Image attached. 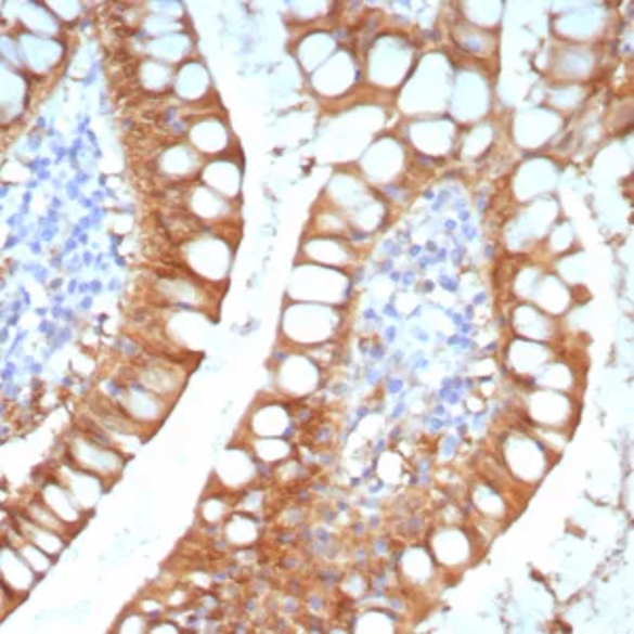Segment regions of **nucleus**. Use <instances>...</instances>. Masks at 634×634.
<instances>
[{
	"label": "nucleus",
	"mask_w": 634,
	"mask_h": 634,
	"mask_svg": "<svg viewBox=\"0 0 634 634\" xmlns=\"http://www.w3.org/2000/svg\"><path fill=\"white\" fill-rule=\"evenodd\" d=\"M64 457L85 471L100 476L108 484L124 474L127 464V455L119 449L83 427H77L64 438Z\"/></svg>",
	"instance_id": "f257e3e1"
},
{
	"label": "nucleus",
	"mask_w": 634,
	"mask_h": 634,
	"mask_svg": "<svg viewBox=\"0 0 634 634\" xmlns=\"http://www.w3.org/2000/svg\"><path fill=\"white\" fill-rule=\"evenodd\" d=\"M340 326L337 309L331 305L315 302H293L282 320L284 338L295 347H318L328 345Z\"/></svg>",
	"instance_id": "f03ea898"
},
{
	"label": "nucleus",
	"mask_w": 634,
	"mask_h": 634,
	"mask_svg": "<svg viewBox=\"0 0 634 634\" xmlns=\"http://www.w3.org/2000/svg\"><path fill=\"white\" fill-rule=\"evenodd\" d=\"M208 227L204 233L195 235L193 240L180 244V258L182 267L189 269L197 280L216 288V284H222L229 275L231 267V242L222 237V233H208Z\"/></svg>",
	"instance_id": "7ed1b4c3"
},
{
	"label": "nucleus",
	"mask_w": 634,
	"mask_h": 634,
	"mask_svg": "<svg viewBox=\"0 0 634 634\" xmlns=\"http://www.w3.org/2000/svg\"><path fill=\"white\" fill-rule=\"evenodd\" d=\"M104 396L146 434L166 419L171 404V400H166L126 377L115 380V389Z\"/></svg>",
	"instance_id": "20e7f679"
},
{
	"label": "nucleus",
	"mask_w": 634,
	"mask_h": 634,
	"mask_svg": "<svg viewBox=\"0 0 634 634\" xmlns=\"http://www.w3.org/2000/svg\"><path fill=\"white\" fill-rule=\"evenodd\" d=\"M182 368L184 366L180 362H173L171 355H161V353L142 355L138 362H133L129 368H126L124 377L142 385L144 389L166 400H173L186 380Z\"/></svg>",
	"instance_id": "39448f33"
},
{
	"label": "nucleus",
	"mask_w": 634,
	"mask_h": 634,
	"mask_svg": "<svg viewBox=\"0 0 634 634\" xmlns=\"http://www.w3.org/2000/svg\"><path fill=\"white\" fill-rule=\"evenodd\" d=\"M476 538L462 525H440L429 533V546L434 560L442 571H460L471 562Z\"/></svg>",
	"instance_id": "423d86ee"
},
{
	"label": "nucleus",
	"mask_w": 634,
	"mask_h": 634,
	"mask_svg": "<svg viewBox=\"0 0 634 634\" xmlns=\"http://www.w3.org/2000/svg\"><path fill=\"white\" fill-rule=\"evenodd\" d=\"M51 474L73 493V497L79 502V506L83 507L87 514H91V509L100 504L104 491L111 487L100 476L70 464L66 457H62L57 464L53 465Z\"/></svg>",
	"instance_id": "0eeeda50"
},
{
	"label": "nucleus",
	"mask_w": 634,
	"mask_h": 634,
	"mask_svg": "<svg viewBox=\"0 0 634 634\" xmlns=\"http://www.w3.org/2000/svg\"><path fill=\"white\" fill-rule=\"evenodd\" d=\"M13 41L17 47V60L26 66L30 75H47L62 62L64 49L60 42L37 37L26 30H22L20 37H13Z\"/></svg>",
	"instance_id": "6e6552de"
},
{
	"label": "nucleus",
	"mask_w": 634,
	"mask_h": 634,
	"mask_svg": "<svg viewBox=\"0 0 634 634\" xmlns=\"http://www.w3.org/2000/svg\"><path fill=\"white\" fill-rule=\"evenodd\" d=\"M35 495L75 531H79L83 527L89 514L79 506V502L73 497V493L51 471L39 482V487L35 489Z\"/></svg>",
	"instance_id": "1a4fd4ad"
},
{
	"label": "nucleus",
	"mask_w": 634,
	"mask_h": 634,
	"mask_svg": "<svg viewBox=\"0 0 634 634\" xmlns=\"http://www.w3.org/2000/svg\"><path fill=\"white\" fill-rule=\"evenodd\" d=\"M39 573L24 560L11 542L0 540V586L26 598L39 582Z\"/></svg>",
	"instance_id": "9d476101"
},
{
	"label": "nucleus",
	"mask_w": 634,
	"mask_h": 634,
	"mask_svg": "<svg viewBox=\"0 0 634 634\" xmlns=\"http://www.w3.org/2000/svg\"><path fill=\"white\" fill-rule=\"evenodd\" d=\"M277 383H280V389L293 398L307 396L320 383V364L305 351H302V355L290 353V355H286L284 364L280 366Z\"/></svg>",
	"instance_id": "9b49d317"
},
{
	"label": "nucleus",
	"mask_w": 634,
	"mask_h": 634,
	"mask_svg": "<svg viewBox=\"0 0 634 634\" xmlns=\"http://www.w3.org/2000/svg\"><path fill=\"white\" fill-rule=\"evenodd\" d=\"M4 520H7V516H4ZM7 522H11V527H13L24 540H28V542H33L35 546L44 549V552H47L49 556H53L55 560L64 554V549L68 548L70 538H66V535H62V533H57V531H53V529H47V527H41V525L33 522V520L26 518L20 509H13L11 520H7Z\"/></svg>",
	"instance_id": "f8f14e48"
},
{
	"label": "nucleus",
	"mask_w": 634,
	"mask_h": 634,
	"mask_svg": "<svg viewBox=\"0 0 634 634\" xmlns=\"http://www.w3.org/2000/svg\"><path fill=\"white\" fill-rule=\"evenodd\" d=\"M438 573H440L438 562L434 560L431 552L423 546H411L400 556V578L417 591H423L427 584H431Z\"/></svg>",
	"instance_id": "ddd939ff"
},
{
	"label": "nucleus",
	"mask_w": 634,
	"mask_h": 634,
	"mask_svg": "<svg viewBox=\"0 0 634 634\" xmlns=\"http://www.w3.org/2000/svg\"><path fill=\"white\" fill-rule=\"evenodd\" d=\"M293 425V413L280 402H267L256 409L248 422V429L254 438H284Z\"/></svg>",
	"instance_id": "4468645a"
},
{
	"label": "nucleus",
	"mask_w": 634,
	"mask_h": 634,
	"mask_svg": "<svg viewBox=\"0 0 634 634\" xmlns=\"http://www.w3.org/2000/svg\"><path fill=\"white\" fill-rule=\"evenodd\" d=\"M202 180L204 184L211 189L214 193H218L220 197L235 202L242 189V171L240 166L233 161H214V164H206L202 169Z\"/></svg>",
	"instance_id": "2eb2a0df"
},
{
	"label": "nucleus",
	"mask_w": 634,
	"mask_h": 634,
	"mask_svg": "<svg viewBox=\"0 0 634 634\" xmlns=\"http://www.w3.org/2000/svg\"><path fill=\"white\" fill-rule=\"evenodd\" d=\"M222 533L229 546L250 548L260 538V520L254 514L242 512V509L237 514L231 512V516L222 525Z\"/></svg>",
	"instance_id": "dca6fc26"
},
{
	"label": "nucleus",
	"mask_w": 634,
	"mask_h": 634,
	"mask_svg": "<svg viewBox=\"0 0 634 634\" xmlns=\"http://www.w3.org/2000/svg\"><path fill=\"white\" fill-rule=\"evenodd\" d=\"M26 518H30L33 522H37V525H41V527H47V529H53V531H57V533H62V535H66V538H75V529L73 527H68L53 509H49V507L42 504L41 500L33 493L28 500H24V504L17 507Z\"/></svg>",
	"instance_id": "f3484780"
},
{
	"label": "nucleus",
	"mask_w": 634,
	"mask_h": 634,
	"mask_svg": "<svg viewBox=\"0 0 634 634\" xmlns=\"http://www.w3.org/2000/svg\"><path fill=\"white\" fill-rule=\"evenodd\" d=\"M148 626H151V618L144 616L135 605L126 609L121 613V618L117 620V624L113 626V631L117 633H148Z\"/></svg>",
	"instance_id": "a211bd4d"
},
{
	"label": "nucleus",
	"mask_w": 634,
	"mask_h": 634,
	"mask_svg": "<svg viewBox=\"0 0 634 634\" xmlns=\"http://www.w3.org/2000/svg\"><path fill=\"white\" fill-rule=\"evenodd\" d=\"M148 633L176 634L182 633V629H180V626H176L171 620H168V618H164V616H161V618H157V620H153V622H151V626H148Z\"/></svg>",
	"instance_id": "6ab92c4d"
}]
</instances>
